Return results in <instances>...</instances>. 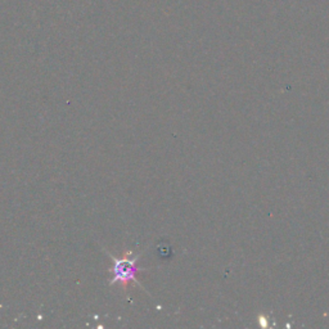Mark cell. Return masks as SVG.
I'll list each match as a JSON object with an SVG mask.
<instances>
[{"mask_svg": "<svg viewBox=\"0 0 329 329\" xmlns=\"http://www.w3.org/2000/svg\"><path fill=\"white\" fill-rule=\"evenodd\" d=\"M131 251H125L121 256L114 257V277L111 284H121L124 291H128L131 282H138L137 277L140 269L138 268V260L139 256L130 259Z\"/></svg>", "mask_w": 329, "mask_h": 329, "instance_id": "1", "label": "cell"}]
</instances>
